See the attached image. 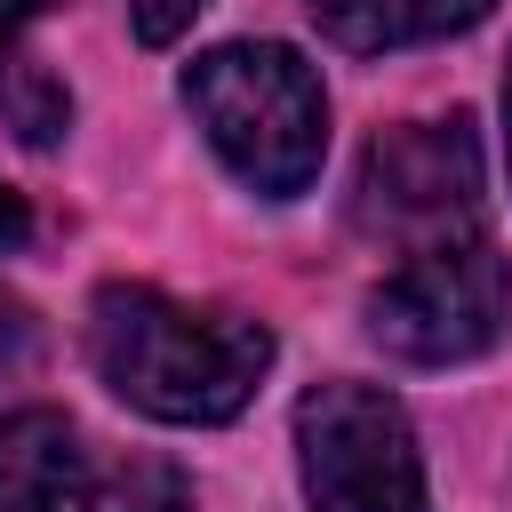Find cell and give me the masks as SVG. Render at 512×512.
Listing matches in <instances>:
<instances>
[{
    "label": "cell",
    "instance_id": "obj_1",
    "mask_svg": "<svg viewBox=\"0 0 512 512\" xmlns=\"http://www.w3.org/2000/svg\"><path fill=\"white\" fill-rule=\"evenodd\" d=\"M88 368L152 424H224L256 400L272 368V328L224 304L112 280L88 304Z\"/></svg>",
    "mask_w": 512,
    "mask_h": 512
},
{
    "label": "cell",
    "instance_id": "obj_2",
    "mask_svg": "<svg viewBox=\"0 0 512 512\" xmlns=\"http://www.w3.org/2000/svg\"><path fill=\"white\" fill-rule=\"evenodd\" d=\"M184 104L208 128L216 160L264 192V200H296L320 176L328 152V96L312 80V64L280 40H224L208 56H192L184 72Z\"/></svg>",
    "mask_w": 512,
    "mask_h": 512
},
{
    "label": "cell",
    "instance_id": "obj_3",
    "mask_svg": "<svg viewBox=\"0 0 512 512\" xmlns=\"http://www.w3.org/2000/svg\"><path fill=\"white\" fill-rule=\"evenodd\" d=\"M352 224L360 240L392 256H424L480 232V136L464 112L448 120H400L360 152L352 176Z\"/></svg>",
    "mask_w": 512,
    "mask_h": 512
},
{
    "label": "cell",
    "instance_id": "obj_4",
    "mask_svg": "<svg viewBox=\"0 0 512 512\" xmlns=\"http://www.w3.org/2000/svg\"><path fill=\"white\" fill-rule=\"evenodd\" d=\"M512 328V264L472 232L424 256H400L368 296V336L408 368H456L496 352Z\"/></svg>",
    "mask_w": 512,
    "mask_h": 512
},
{
    "label": "cell",
    "instance_id": "obj_5",
    "mask_svg": "<svg viewBox=\"0 0 512 512\" xmlns=\"http://www.w3.org/2000/svg\"><path fill=\"white\" fill-rule=\"evenodd\" d=\"M296 472L312 512H432L416 432L376 384H312L296 400Z\"/></svg>",
    "mask_w": 512,
    "mask_h": 512
},
{
    "label": "cell",
    "instance_id": "obj_6",
    "mask_svg": "<svg viewBox=\"0 0 512 512\" xmlns=\"http://www.w3.org/2000/svg\"><path fill=\"white\" fill-rule=\"evenodd\" d=\"M0 512H96V464L56 408L0 416Z\"/></svg>",
    "mask_w": 512,
    "mask_h": 512
},
{
    "label": "cell",
    "instance_id": "obj_7",
    "mask_svg": "<svg viewBox=\"0 0 512 512\" xmlns=\"http://www.w3.org/2000/svg\"><path fill=\"white\" fill-rule=\"evenodd\" d=\"M488 8H496V0H304V16H312L336 48H360V56L472 32Z\"/></svg>",
    "mask_w": 512,
    "mask_h": 512
},
{
    "label": "cell",
    "instance_id": "obj_8",
    "mask_svg": "<svg viewBox=\"0 0 512 512\" xmlns=\"http://www.w3.org/2000/svg\"><path fill=\"white\" fill-rule=\"evenodd\" d=\"M96 512H184V480L152 456H128L112 480H96Z\"/></svg>",
    "mask_w": 512,
    "mask_h": 512
},
{
    "label": "cell",
    "instance_id": "obj_9",
    "mask_svg": "<svg viewBox=\"0 0 512 512\" xmlns=\"http://www.w3.org/2000/svg\"><path fill=\"white\" fill-rule=\"evenodd\" d=\"M200 8L208 0H128V24H136L144 48H168V40H184L200 24Z\"/></svg>",
    "mask_w": 512,
    "mask_h": 512
},
{
    "label": "cell",
    "instance_id": "obj_10",
    "mask_svg": "<svg viewBox=\"0 0 512 512\" xmlns=\"http://www.w3.org/2000/svg\"><path fill=\"white\" fill-rule=\"evenodd\" d=\"M32 336H40V320H32V304L0 288V368H16V360H32Z\"/></svg>",
    "mask_w": 512,
    "mask_h": 512
},
{
    "label": "cell",
    "instance_id": "obj_11",
    "mask_svg": "<svg viewBox=\"0 0 512 512\" xmlns=\"http://www.w3.org/2000/svg\"><path fill=\"white\" fill-rule=\"evenodd\" d=\"M24 232H32V216H24V200H16L8 184H0V248H16Z\"/></svg>",
    "mask_w": 512,
    "mask_h": 512
},
{
    "label": "cell",
    "instance_id": "obj_12",
    "mask_svg": "<svg viewBox=\"0 0 512 512\" xmlns=\"http://www.w3.org/2000/svg\"><path fill=\"white\" fill-rule=\"evenodd\" d=\"M504 168H512V64H504Z\"/></svg>",
    "mask_w": 512,
    "mask_h": 512
},
{
    "label": "cell",
    "instance_id": "obj_13",
    "mask_svg": "<svg viewBox=\"0 0 512 512\" xmlns=\"http://www.w3.org/2000/svg\"><path fill=\"white\" fill-rule=\"evenodd\" d=\"M8 40H16V16L0 8V72H8Z\"/></svg>",
    "mask_w": 512,
    "mask_h": 512
},
{
    "label": "cell",
    "instance_id": "obj_14",
    "mask_svg": "<svg viewBox=\"0 0 512 512\" xmlns=\"http://www.w3.org/2000/svg\"><path fill=\"white\" fill-rule=\"evenodd\" d=\"M0 8H8V16H16V24H24V16H40V8H48V0H0Z\"/></svg>",
    "mask_w": 512,
    "mask_h": 512
}]
</instances>
